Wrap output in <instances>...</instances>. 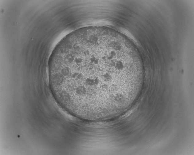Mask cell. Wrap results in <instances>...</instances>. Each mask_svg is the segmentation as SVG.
<instances>
[{"label":"cell","instance_id":"1","mask_svg":"<svg viewBox=\"0 0 194 155\" xmlns=\"http://www.w3.org/2000/svg\"><path fill=\"white\" fill-rule=\"evenodd\" d=\"M49 85L54 98L74 116H109L127 104L138 80L130 47L119 34L99 27L77 29L50 57Z\"/></svg>","mask_w":194,"mask_h":155}]
</instances>
